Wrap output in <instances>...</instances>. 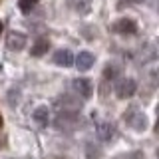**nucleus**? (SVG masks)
I'll return each instance as SVG.
<instances>
[{
	"label": "nucleus",
	"mask_w": 159,
	"mask_h": 159,
	"mask_svg": "<svg viewBox=\"0 0 159 159\" xmlns=\"http://www.w3.org/2000/svg\"><path fill=\"white\" fill-rule=\"evenodd\" d=\"M54 125H56L60 131H74V129L80 127V117L78 113H66V111H60V116L56 117V121H54Z\"/></svg>",
	"instance_id": "nucleus-1"
},
{
	"label": "nucleus",
	"mask_w": 159,
	"mask_h": 159,
	"mask_svg": "<svg viewBox=\"0 0 159 159\" xmlns=\"http://www.w3.org/2000/svg\"><path fill=\"white\" fill-rule=\"evenodd\" d=\"M125 121H127L133 129H137V131H141V129L147 127V117L143 116V113L139 111L137 107H131L129 111H125Z\"/></svg>",
	"instance_id": "nucleus-2"
},
{
	"label": "nucleus",
	"mask_w": 159,
	"mask_h": 159,
	"mask_svg": "<svg viewBox=\"0 0 159 159\" xmlns=\"http://www.w3.org/2000/svg\"><path fill=\"white\" fill-rule=\"evenodd\" d=\"M111 32L116 34H135L137 32V22L131 18H121L111 24Z\"/></svg>",
	"instance_id": "nucleus-3"
},
{
	"label": "nucleus",
	"mask_w": 159,
	"mask_h": 159,
	"mask_svg": "<svg viewBox=\"0 0 159 159\" xmlns=\"http://www.w3.org/2000/svg\"><path fill=\"white\" fill-rule=\"evenodd\" d=\"M6 46H8V50H12V52H20V50H24V46H26V34L16 32V30L8 32Z\"/></svg>",
	"instance_id": "nucleus-4"
},
{
	"label": "nucleus",
	"mask_w": 159,
	"mask_h": 159,
	"mask_svg": "<svg viewBox=\"0 0 159 159\" xmlns=\"http://www.w3.org/2000/svg\"><path fill=\"white\" fill-rule=\"evenodd\" d=\"M135 89H137V86H135V82H133L131 78H123L116 86V96L121 98V99H127V98H131L133 93H135Z\"/></svg>",
	"instance_id": "nucleus-5"
},
{
	"label": "nucleus",
	"mask_w": 159,
	"mask_h": 159,
	"mask_svg": "<svg viewBox=\"0 0 159 159\" xmlns=\"http://www.w3.org/2000/svg\"><path fill=\"white\" fill-rule=\"evenodd\" d=\"M74 89L80 93L82 98H92L93 96V86H92V82L86 78H78V80H74Z\"/></svg>",
	"instance_id": "nucleus-6"
},
{
	"label": "nucleus",
	"mask_w": 159,
	"mask_h": 159,
	"mask_svg": "<svg viewBox=\"0 0 159 159\" xmlns=\"http://www.w3.org/2000/svg\"><path fill=\"white\" fill-rule=\"evenodd\" d=\"M60 103H62V106H60V111H66V113H78L80 109H82V103L78 102L76 98H72V96H64L62 99H60Z\"/></svg>",
	"instance_id": "nucleus-7"
},
{
	"label": "nucleus",
	"mask_w": 159,
	"mask_h": 159,
	"mask_svg": "<svg viewBox=\"0 0 159 159\" xmlns=\"http://www.w3.org/2000/svg\"><path fill=\"white\" fill-rule=\"evenodd\" d=\"M76 62V66L80 72H86V70H89L93 66V62H96V58H93V54L92 52H80V56L74 60Z\"/></svg>",
	"instance_id": "nucleus-8"
},
{
	"label": "nucleus",
	"mask_w": 159,
	"mask_h": 159,
	"mask_svg": "<svg viewBox=\"0 0 159 159\" xmlns=\"http://www.w3.org/2000/svg\"><path fill=\"white\" fill-rule=\"evenodd\" d=\"M54 62H56L58 66L70 68L74 64V54L70 52V50H58V52L54 54Z\"/></svg>",
	"instance_id": "nucleus-9"
},
{
	"label": "nucleus",
	"mask_w": 159,
	"mask_h": 159,
	"mask_svg": "<svg viewBox=\"0 0 159 159\" xmlns=\"http://www.w3.org/2000/svg\"><path fill=\"white\" fill-rule=\"evenodd\" d=\"M32 117H34V121L38 123V125H48V121H50V111H48V107L46 106H38L36 109H34V113H32Z\"/></svg>",
	"instance_id": "nucleus-10"
},
{
	"label": "nucleus",
	"mask_w": 159,
	"mask_h": 159,
	"mask_svg": "<svg viewBox=\"0 0 159 159\" xmlns=\"http://www.w3.org/2000/svg\"><path fill=\"white\" fill-rule=\"evenodd\" d=\"M98 135L103 139V141H111L113 135H116V129H113L111 123H107V121H102V123H98Z\"/></svg>",
	"instance_id": "nucleus-11"
},
{
	"label": "nucleus",
	"mask_w": 159,
	"mask_h": 159,
	"mask_svg": "<svg viewBox=\"0 0 159 159\" xmlns=\"http://www.w3.org/2000/svg\"><path fill=\"white\" fill-rule=\"evenodd\" d=\"M70 6L76 14H88L92 10V0H70Z\"/></svg>",
	"instance_id": "nucleus-12"
},
{
	"label": "nucleus",
	"mask_w": 159,
	"mask_h": 159,
	"mask_svg": "<svg viewBox=\"0 0 159 159\" xmlns=\"http://www.w3.org/2000/svg\"><path fill=\"white\" fill-rule=\"evenodd\" d=\"M48 48H50V40H46V38L36 40V44L32 46V56H44L48 52Z\"/></svg>",
	"instance_id": "nucleus-13"
},
{
	"label": "nucleus",
	"mask_w": 159,
	"mask_h": 159,
	"mask_svg": "<svg viewBox=\"0 0 159 159\" xmlns=\"http://www.w3.org/2000/svg\"><path fill=\"white\" fill-rule=\"evenodd\" d=\"M38 4V0H18V6L20 10H22L24 14H28V12H32V8Z\"/></svg>",
	"instance_id": "nucleus-14"
},
{
	"label": "nucleus",
	"mask_w": 159,
	"mask_h": 159,
	"mask_svg": "<svg viewBox=\"0 0 159 159\" xmlns=\"http://www.w3.org/2000/svg\"><path fill=\"white\" fill-rule=\"evenodd\" d=\"M86 151H88V159H99V155H102L99 147H96L93 143H88V145H86Z\"/></svg>",
	"instance_id": "nucleus-15"
},
{
	"label": "nucleus",
	"mask_w": 159,
	"mask_h": 159,
	"mask_svg": "<svg viewBox=\"0 0 159 159\" xmlns=\"http://www.w3.org/2000/svg\"><path fill=\"white\" fill-rule=\"evenodd\" d=\"M116 76H117V68L116 66H107L106 72H103V78H106V80H113Z\"/></svg>",
	"instance_id": "nucleus-16"
},
{
	"label": "nucleus",
	"mask_w": 159,
	"mask_h": 159,
	"mask_svg": "<svg viewBox=\"0 0 159 159\" xmlns=\"http://www.w3.org/2000/svg\"><path fill=\"white\" fill-rule=\"evenodd\" d=\"M145 0H119L117 2V8H123V6H131V4H141Z\"/></svg>",
	"instance_id": "nucleus-17"
},
{
	"label": "nucleus",
	"mask_w": 159,
	"mask_h": 159,
	"mask_svg": "<svg viewBox=\"0 0 159 159\" xmlns=\"http://www.w3.org/2000/svg\"><path fill=\"white\" fill-rule=\"evenodd\" d=\"M0 127H2V116H0Z\"/></svg>",
	"instance_id": "nucleus-18"
}]
</instances>
